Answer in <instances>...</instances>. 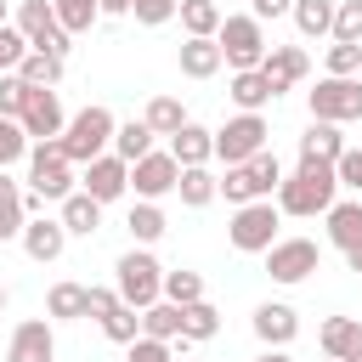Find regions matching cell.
I'll use <instances>...</instances> for the list:
<instances>
[{
	"label": "cell",
	"instance_id": "6f0895ef",
	"mask_svg": "<svg viewBox=\"0 0 362 362\" xmlns=\"http://www.w3.org/2000/svg\"><path fill=\"white\" fill-rule=\"evenodd\" d=\"M322 362H334V356H322Z\"/></svg>",
	"mask_w": 362,
	"mask_h": 362
},
{
	"label": "cell",
	"instance_id": "ac0fdd59",
	"mask_svg": "<svg viewBox=\"0 0 362 362\" xmlns=\"http://www.w3.org/2000/svg\"><path fill=\"white\" fill-rule=\"evenodd\" d=\"M317 339H322V356H334V362H362V317H328Z\"/></svg>",
	"mask_w": 362,
	"mask_h": 362
},
{
	"label": "cell",
	"instance_id": "ab89813d",
	"mask_svg": "<svg viewBox=\"0 0 362 362\" xmlns=\"http://www.w3.org/2000/svg\"><path fill=\"white\" fill-rule=\"evenodd\" d=\"M249 170H255V187H260V198H272V192L283 187V164H277V153H272V147H260V153L249 158Z\"/></svg>",
	"mask_w": 362,
	"mask_h": 362
},
{
	"label": "cell",
	"instance_id": "e0dca14e",
	"mask_svg": "<svg viewBox=\"0 0 362 362\" xmlns=\"http://www.w3.org/2000/svg\"><path fill=\"white\" fill-rule=\"evenodd\" d=\"M175 62H181V74H187V79H215V74L226 68L221 40H204V34H187V40H181V51H175Z\"/></svg>",
	"mask_w": 362,
	"mask_h": 362
},
{
	"label": "cell",
	"instance_id": "c3c4849f",
	"mask_svg": "<svg viewBox=\"0 0 362 362\" xmlns=\"http://www.w3.org/2000/svg\"><path fill=\"white\" fill-rule=\"evenodd\" d=\"M334 170H339V187H351V192L362 198V147H345V153L334 158Z\"/></svg>",
	"mask_w": 362,
	"mask_h": 362
},
{
	"label": "cell",
	"instance_id": "b9f144b4",
	"mask_svg": "<svg viewBox=\"0 0 362 362\" xmlns=\"http://www.w3.org/2000/svg\"><path fill=\"white\" fill-rule=\"evenodd\" d=\"M28 147H34V141H28V130H23L17 119H6V113H0V170H6V164H17Z\"/></svg>",
	"mask_w": 362,
	"mask_h": 362
},
{
	"label": "cell",
	"instance_id": "1f68e13d",
	"mask_svg": "<svg viewBox=\"0 0 362 362\" xmlns=\"http://www.w3.org/2000/svg\"><path fill=\"white\" fill-rule=\"evenodd\" d=\"M141 119H147V130H153V136H175V130L187 124V107H181V96H153Z\"/></svg>",
	"mask_w": 362,
	"mask_h": 362
},
{
	"label": "cell",
	"instance_id": "74e56055",
	"mask_svg": "<svg viewBox=\"0 0 362 362\" xmlns=\"http://www.w3.org/2000/svg\"><path fill=\"white\" fill-rule=\"evenodd\" d=\"M51 6H57V17H62L68 34H85V28L102 17V0H51Z\"/></svg>",
	"mask_w": 362,
	"mask_h": 362
},
{
	"label": "cell",
	"instance_id": "d4e9b609",
	"mask_svg": "<svg viewBox=\"0 0 362 362\" xmlns=\"http://www.w3.org/2000/svg\"><path fill=\"white\" fill-rule=\"evenodd\" d=\"M45 311H51L57 322H79V317H90V288H85V283H57V288L45 294Z\"/></svg>",
	"mask_w": 362,
	"mask_h": 362
},
{
	"label": "cell",
	"instance_id": "816d5d0a",
	"mask_svg": "<svg viewBox=\"0 0 362 362\" xmlns=\"http://www.w3.org/2000/svg\"><path fill=\"white\" fill-rule=\"evenodd\" d=\"M102 17H130V0H102Z\"/></svg>",
	"mask_w": 362,
	"mask_h": 362
},
{
	"label": "cell",
	"instance_id": "d590c367",
	"mask_svg": "<svg viewBox=\"0 0 362 362\" xmlns=\"http://www.w3.org/2000/svg\"><path fill=\"white\" fill-rule=\"evenodd\" d=\"M11 74H23L28 85H45V90H51V85L62 79V57H57V51H28V57H23Z\"/></svg>",
	"mask_w": 362,
	"mask_h": 362
},
{
	"label": "cell",
	"instance_id": "603a6c76",
	"mask_svg": "<svg viewBox=\"0 0 362 362\" xmlns=\"http://www.w3.org/2000/svg\"><path fill=\"white\" fill-rule=\"evenodd\" d=\"M57 221L68 226V238H90V232L102 226V204L79 187V192H68V198H62V215H57Z\"/></svg>",
	"mask_w": 362,
	"mask_h": 362
},
{
	"label": "cell",
	"instance_id": "ffe728a7",
	"mask_svg": "<svg viewBox=\"0 0 362 362\" xmlns=\"http://www.w3.org/2000/svg\"><path fill=\"white\" fill-rule=\"evenodd\" d=\"M170 153H175V164L187 170V164H209L215 158V130H204V124H181L175 136H170Z\"/></svg>",
	"mask_w": 362,
	"mask_h": 362
},
{
	"label": "cell",
	"instance_id": "30bf717a",
	"mask_svg": "<svg viewBox=\"0 0 362 362\" xmlns=\"http://www.w3.org/2000/svg\"><path fill=\"white\" fill-rule=\"evenodd\" d=\"M266 119L260 113H238V119H226L221 130H215V158H226V164H249L260 147H266Z\"/></svg>",
	"mask_w": 362,
	"mask_h": 362
},
{
	"label": "cell",
	"instance_id": "44dd1931",
	"mask_svg": "<svg viewBox=\"0 0 362 362\" xmlns=\"http://www.w3.org/2000/svg\"><path fill=\"white\" fill-rule=\"evenodd\" d=\"M322 221H328V243L334 249H356L362 243V198H345V204L334 198V209Z\"/></svg>",
	"mask_w": 362,
	"mask_h": 362
},
{
	"label": "cell",
	"instance_id": "836d02e7",
	"mask_svg": "<svg viewBox=\"0 0 362 362\" xmlns=\"http://www.w3.org/2000/svg\"><path fill=\"white\" fill-rule=\"evenodd\" d=\"M124 226H130V238H136V243H158V238L170 232V221H164V209H158L153 198H141V204L130 209V221H124Z\"/></svg>",
	"mask_w": 362,
	"mask_h": 362
},
{
	"label": "cell",
	"instance_id": "f1b7e54d",
	"mask_svg": "<svg viewBox=\"0 0 362 362\" xmlns=\"http://www.w3.org/2000/svg\"><path fill=\"white\" fill-rule=\"evenodd\" d=\"M334 6L339 0H294V28L305 34V40H322V34H334Z\"/></svg>",
	"mask_w": 362,
	"mask_h": 362
},
{
	"label": "cell",
	"instance_id": "60d3db41",
	"mask_svg": "<svg viewBox=\"0 0 362 362\" xmlns=\"http://www.w3.org/2000/svg\"><path fill=\"white\" fill-rule=\"evenodd\" d=\"M28 90H34V85H28L23 74H0V113H6V119H23Z\"/></svg>",
	"mask_w": 362,
	"mask_h": 362
},
{
	"label": "cell",
	"instance_id": "9f6ffc18",
	"mask_svg": "<svg viewBox=\"0 0 362 362\" xmlns=\"http://www.w3.org/2000/svg\"><path fill=\"white\" fill-rule=\"evenodd\" d=\"M0 311H6V283H0Z\"/></svg>",
	"mask_w": 362,
	"mask_h": 362
},
{
	"label": "cell",
	"instance_id": "9a60e30c",
	"mask_svg": "<svg viewBox=\"0 0 362 362\" xmlns=\"http://www.w3.org/2000/svg\"><path fill=\"white\" fill-rule=\"evenodd\" d=\"M260 74H266V79H272V90L283 96V90H294V85L311 74V57H305L300 45H272V51H266V62H260Z\"/></svg>",
	"mask_w": 362,
	"mask_h": 362
},
{
	"label": "cell",
	"instance_id": "8992f818",
	"mask_svg": "<svg viewBox=\"0 0 362 362\" xmlns=\"http://www.w3.org/2000/svg\"><path fill=\"white\" fill-rule=\"evenodd\" d=\"M28 181H34V192L40 198H68L74 192V158L62 153V136H51V141H34L28 147Z\"/></svg>",
	"mask_w": 362,
	"mask_h": 362
},
{
	"label": "cell",
	"instance_id": "277c9868",
	"mask_svg": "<svg viewBox=\"0 0 362 362\" xmlns=\"http://www.w3.org/2000/svg\"><path fill=\"white\" fill-rule=\"evenodd\" d=\"M113 288H119V300L124 305H136V311H147L153 300H164V266L147 255V249H130V255H119V266H113Z\"/></svg>",
	"mask_w": 362,
	"mask_h": 362
},
{
	"label": "cell",
	"instance_id": "484cf974",
	"mask_svg": "<svg viewBox=\"0 0 362 362\" xmlns=\"http://www.w3.org/2000/svg\"><path fill=\"white\" fill-rule=\"evenodd\" d=\"M23 226H28V209H23V187L0 170V243H11V238H23Z\"/></svg>",
	"mask_w": 362,
	"mask_h": 362
},
{
	"label": "cell",
	"instance_id": "d6a6232c",
	"mask_svg": "<svg viewBox=\"0 0 362 362\" xmlns=\"http://www.w3.org/2000/svg\"><path fill=\"white\" fill-rule=\"evenodd\" d=\"M113 153H119L124 164H136L141 153H153V130H147V119H124V124L113 130Z\"/></svg>",
	"mask_w": 362,
	"mask_h": 362
},
{
	"label": "cell",
	"instance_id": "52a82bcc",
	"mask_svg": "<svg viewBox=\"0 0 362 362\" xmlns=\"http://www.w3.org/2000/svg\"><path fill=\"white\" fill-rule=\"evenodd\" d=\"M311 119H328V124L362 119V79H356V74H328V79H317V90H311Z\"/></svg>",
	"mask_w": 362,
	"mask_h": 362
},
{
	"label": "cell",
	"instance_id": "7dc6e473",
	"mask_svg": "<svg viewBox=\"0 0 362 362\" xmlns=\"http://www.w3.org/2000/svg\"><path fill=\"white\" fill-rule=\"evenodd\" d=\"M124 362H175V345L141 334V339H130V356H124Z\"/></svg>",
	"mask_w": 362,
	"mask_h": 362
},
{
	"label": "cell",
	"instance_id": "83f0119b",
	"mask_svg": "<svg viewBox=\"0 0 362 362\" xmlns=\"http://www.w3.org/2000/svg\"><path fill=\"white\" fill-rule=\"evenodd\" d=\"M181 28L187 34H204V40H215L221 34V23H226V11H221V0H181Z\"/></svg>",
	"mask_w": 362,
	"mask_h": 362
},
{
	"label": "cell",
	"instance_id": "f546056e",
	"mask_svg": "<svg viewBox=\"0 0 362 362\" xmlns=\"http://www.w3.org/2000/svg\"><path fill=\"white\" fill-rule=\"evenodd\" d=\"M175 192H181V204H187V209H204V204L221 192V181L209 175V164H187V170H181V181H175Z\"/></svg>",
	"mask_w": 362,
	"mask_h": 362
},
{
	"label": "cell",
	"instance_id": "f6af8a7d",
	"mask_svg": "<svg viewBox=\"0 0 362 362\" xmlns=\"http://www.w3.org/2000/svg\"><path fill=\"white\" fill-rule=\"evenodd\" d=\"M181 11V0H130V17L141 23V28H158V23H170Z\"/></svg>",
	"mask_w": 362,
	"mask_h": 362
},
{
	"label": "cell",
	"instance_id": "4fadbf2b",
	"mask_svg": "<svg viewBox=\"0 0 362 362\" xmlns=\"http://www.w3.org/2000/svg\"><path fill=\"white\" fill-rule=\"evenodd\" d=\"M85 192H90L96 204H113V198H124V192H130V164H124L119 153H102V158H90V164H85Z\"/></svg>",
	"mask_w": 362,
	"mask_h": 362
},
{
	"label": "cell",
	"instance_id": "f907efd6",
	"mask_svg": "<svg viewBox=\"0 0 362 362\" xmlns=\"http://www.w3.org/2000/svg\"><path fill=\"white\" fill-rule=\"evenodd\" d=\"M113 305H119V288H90V317H102Z\"/></svg>",
	"mask_w": 362,
	"mask_h": 362
},
{
	"label": "cell",
	"instance_id": "7c38bea8",
	"mask_svg": "<svg viewBox=\"0 0 362 362\" xmlns=\"http://www.w3.org/2000/svg\"><path fill=\"white\" fill-rule=\"evenodd\" d=\"M17 124L28 130V141H51V136H62V130H68V119H62L57 90L34 85V90H28V107H23V119H17Z\"/></svg>",
	"mask_w": 362,
	"mask_h": 362
},
{
	"label": "cell",
	"instance_id": "bcb514c9",
	"mask_svg": "<svg viewBox=\"0 0 362 362\" xmlns=\"http://www.w3.org/2000/svg\"><path fill=\"white\" fill-rule=\"evenodd\" d=\"M328 74H362V45L356 40H334L328 45Z\"/></svg>",
	"mask_w": 362,
	"mask_h": 362
},
{
	"label": "cell",
	"instance_id": "681fc988",
	"mask_svg": "<svg viewBox=\"0 0 362 362\" xmlns=\"http://www.w3.org/2000/svg\"><path fill=\"white\" fill-rule=\"evenodd\" d=\"M249 11H255L260 23H272V17H288V11H294V0H249Z\"/></svg>",
	"mask_w": 362,
	"mask_h": 362
},
{
	"label": "cell",
	"instance_id": "2e32d148",
	"mask_svg": "<svg viewBox=\"0 0 362 362\" xmlns=\"http://www.w3.org/2000/svg\"><path fill=\"white\" fill-rule=\"evenodd\" d=\"M23 249H28V260L51 266V260H62V249H68V226H62V221H45V215H28Z\"/></svg>",
	"mask_w": 362,
	"mask_h": 362
},
{
	"label": "cell",
	"instance_id": "7bdbcfd3",
	"mask_svg": "<svg viewBox=\"0 0 362 362\" xmlns=\"http://www.w3.org/2000/svg\"><path fill=\"white\" fill-rule=\"evenodd\" d=\"M334 40H356L362 45V0H339L334 6Z\"/></svg>",
	"mask_w": 362,
	"mask_h": 362
},
{
	"label": "cell",
	"instance_id": "e575fe53",
	"mask_svg": "<svg viewBox=\"0 0 362 362\" xmlns=\"http://www.w3.org/2000/svg\"><path fill=\"white\" fill-rule=\"evenodd\" d=\"M96 322H102V334H107L113 345H130V339H141V311H136V305H124V300H119L113 311H102Z\"/></svg>",
	"mask_w": 362,
	"mask_h": 362
},
{
	"label": "cell",
	"instance_id": "3957f363",
	"mask_svg": "<svg viewBox=\"0 0 362 362\" xmlns=\"http://www.w3.org/2000/svg\"><path fill=\"white\" fill-rule=\"evenodd\" d=\"M277 226H283V209H277L272 198H255V204H238L226 238H232L238 255H266V249L277 243Z\"/></svg>",
	"mask_w": 362,
	"mask_h": 362
},
{
	"label": "cell",
	"instance_id": "d6986e66",
	"mask_svg": "<svg viewBox=\"0 0 362 362\" xmlns=\"http://www.w3.org/2000/svg\"><path fill=\"white\" fill-rule=\"evenodd\" d=\"M255 334H260V345H288V339L300 334V317H294V305H283V300H266V305H255Z\"/></svg>",
	"mask_w": 362,
	"mask_h": 362
},
{
	"label": "cell",
	"instance_id": "8d00e7d4",
	"mask_svg": "<svg viewBox=\"0 0 362 362\" xmlns=\"http://www.w3.org/2000/svg\"><path fill=\"white\" fill-rule=\"evenodd\" d=\"M221 192H226V204H255V198H260V187H255V170H249V164H226V175H221Z\"/></svg>",
	"mask_w": 362,
	"mask_h": 362
},
{
	"label": "cell",
	"instance_id": "4316f807",
	"mask_svg": "<svg viewBox=\"0 0 362 362\" xmlns=\"http://www.w3.org/2000/svg\"><path fill=\"white\" fill-rule=\"evenodd\" d=\"M215 334H221V311H215L209 300L181 305V339H187V345H204V339H215Z\"/></svg>",
	"mask_w": 362,
	"mask_h": 362
},
{
	"label": "cell",
	"instance_id": "9c48e42d",
	"mask_svg": "<svg viewBox=\"0 0 362 362\" xmlns=\"http://www.w3.org/2000/svg\"><path fill=\"white\" fill-rule=\"evenodd\" d=\"M317 266H322V249L311 238H277L266 249V277L272 283H305Z\"/></svg>",
	"mask_w": 362,
	"mask_h": 362
},
{
	"label": "cell",
	"instance_id": "f5cc1de1",
	"mask_svg": "<svg viewBox=\"0 0 362 362\" xmlns=\"http://www.w3.org/2000/svg\"><path fill=\"white\" fill-rule=\"evenodd\" d=\"M255 362H294V356H288V351H283V345H266V351H260V356H255Z\"/></svg>",
	"mask_w": 362,
	"mask_h": 362
},
{
	"label": "cell",
	"instance_id": "4dcf8cb0",
	"mask_svg": "<svg viewBox=\"0 0 362 362\" xmlns=\"http://www.w3.org/2000/svg\"><path fill=\"white\" fill-rule=\"evenodd\" d=\"M141 334H153V339H181V305L175 300H153L147 311H141Z\"/></svg>",
	"mask_w": 362,
	"mask_h": 362
},
{
	"label": "cell",
	"instance_id": "5bb4252c",
	"mask_svg": "<svg viewBox=\"0 0 362 362\" xmlns=\"http://www.w3.org/2000/svg\"><path fill=\"white\" fill-rule=\"evenodd\" d=\"M57 356V334L45 317H28L11 328V345H6V362H51Z\"/></svg>",
	"mask_w": 362,
	"mask_h": 362
},
{
	"label": "cell",
	"instance_id": "ee69618b",
	"mask_svg": "<svg viewBox=\"0 0 362 362\" xmlns=\"http://www.w3.org/2000/svg\"><path fill=\"white\" fill-rule=\"evenodd\" d=\"M23 57H28V34H23L17 23H6V28H0V74H11Z\"/></svg>",
	"mask_w": 362,
	"mask_h": 362
},
{
	"label": "cell",
	"instance_id": "6da1fadb",
	"mask_svg": "<svg viewBox=\"0 0 362 362\" xmlns=\"http://www.w3.org/2000/svg\"><path fill=\"white\" fill-rule=\"evenodd\" d=\"M334 192H339V170L322 164V158H300L294 175H283V187L272 192L283 215H328L334 209Z\"/></svg>",
	"mask_w": 362,
	"mask_h": 362
},
{
	"label": "cell",
	"instance_id": "11a10c76",
	"mask_svg": "<svg viewBox=\"0 0 362 362\" xmlns=\"http://www.w3.org/2000/svg\"><path fill=\"white\" fill-rule=\"evenodd\" d=\"M6 17H11V6H6V0H0V28H6Z\"/></svg>",
	"mask_w": 362,
	"mask_h": 362
},
{
	"label": "cell",
	"instance_id": "8fae6325",
	"mask_svg": "<svg viewBox=\"0 0 362 362\" xmlns=\"http://www.w3.org/2000/svg\"><path fill=\"white\" fill-rule=\"evenodd\" d=\"M175 181H181V164H175V153H141L136 164H130V187H136V198H164V192H175Z\"/></svg>",
	"mask_w": 362,
	"mask_h": 362
},
{
	"label": "cell",
	"instance_id": "f35d334b",
	"mask_svg": "<svg viewBox=\"0 0 362 362\" xmlns=\"http://www.w3.org/2000/svg\"><path fill=\"white\" fill-rule=\"evenodd\" d=\"M164 300H175V305H192V300H204V277L198 272H164Z\"/></svg>",
	"mask_w": 362,
	"mask_h": 362
},
{
	"label": "cell",
	"instance_id": "db71d44e",
	"mask_svg": "<svg viewBox=\"0 0 362 362\" xmlns=\"http://www.w3.org/2000/svg\"><path fill=\"white\" fill-rule=\"evenodd\" d=\"M345 266H351V272H362V243H356V249H345Z\"/></svg>",
	"mask_w": 362,
	"mask_h": 362
},
{
	"label": "cell",
	"instance_id": "7402d4cb",
	"mask_svg": "<svg viewBox=\"0 0 362 362\" xmlns=\"http://www.w3.org/2000/svg\"><path fill=\"white\" fill-rule=\"evenodd\" d=\"M226 96L243 107V113H260L266 102H277V90H272V79L260 74V68H243V74H232V85H226Z\"/></svg>",
	"mask_w": 362,
	"mask_h": 362
},
{
	"label": "cell",
	"instance_id": "cb8c5ba5",
	"mask_svg": "<svg viewBox=\"0 0 362 362\" xmlns=\"http://www.w3.org/2000/svg\"><path fill=\"white\" fill-rule=\"evenodd\" d=\"M345 153V136H339V124H328V119H311L305 124V136H300V158H322V164H334Z\"/></svg>",
	"mask_w": 362,
	"mask_h": 362
},
{
	"label": "cell",
	"instance_id": "7a4b0ae2",
	"mask_svg": "<svg viewBox=\"0 0 362 362\" xmlns=\"http://www.w3.org/2000/svg\"><path fill=\"white\" fill-rule=\"evenodd\" d=\"M113 130H119V119H113L102 102H90L85 113L68 119V130H62V153H68L74 164H90V158H102V153L113 147Z\"/></svg>",
	"mask_w": 362,
	"mask_h": 362
},
{
	"label": "cell",
	"instance_id": "5b68a950",
	"mask_svg": "<svg viewBox=\"0 0 362 362\" xmlns=\"http://www.w3.org/2000/svg\"><path fill=\"white\" fill-rule=\"evenodd\" d=\"M215 40H221V57H226V68H232V74H243V68H260V62H266V51H272V45H266V23H260L255 11H243V17H226Z\"/></svg>",
	"mask_w": 362,
	"mask_h": 362
},
{
	"label": "cell",
	"instance_id": "ba28073f",
	"mask_svg": "<svg viewBox=\"0 0 362 362\" xmlns=\"http://www.w3.org/2000/svg\"><path fill=\"white\" fill-rule=\"evenodd\" d=\"M17 28L28 34V51H57V57H68V28H62V17H57V6L51 0H17Z\"/></svg>",
	"mask_w": 362,
	"mask_h": 362
}]
</instances>
